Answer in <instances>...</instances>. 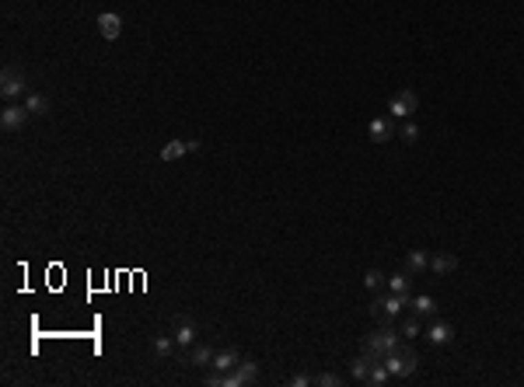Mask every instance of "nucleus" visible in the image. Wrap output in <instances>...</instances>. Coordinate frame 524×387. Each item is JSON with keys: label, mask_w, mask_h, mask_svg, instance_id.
Returning a JSON list of instances; mask_svg holds the SVG:
<instances>
[{"label": "nucleus", "mask_w": 524, "mask_h": 387, "mask_svg": "<svg viewBox=\"0 0 524 387\" xmlns=\"http://www.w3.org/2000/svg\"><path fill=\"white\" fill-rule=\"evenodd\" d=\"M399 346H402V331H395L388 321H385L378 331H371V335L363 339V353L371 356L374 363H378V359H385V356H388L392 349H399Z\"/></svg>", "instance_id": "f257e3e1"}, {"label": "nucleus", "mask_w": 524, "mask_h": 387, "mask_svg": "<svg viewBox=\"0 0 524 387\" xmlns=\"http://www.w3.org/2000/svg\"><path fill=\"white\" fill-rule=\"evenodd\" d=\"M405 307H409V293H392V290L385 293V290H381V293H374L371 314H374V317L385 324V321H395V317H399Z\"/></svg>", "instance_id": "f03ea898"}, {"label": "nucleus", "mask_w": 524, "mask_h": 387, "mask_svg": "<svg viewBox=\"0 0 524 387\" xmlns=\"http://www.w3.org/2000/svg\"><path fill=\"white\" fill-rule=\"evenodd\" d=\"M416 353H412V346H399V349H392L388 356H385V366L392 370V377H412L416 373Z\"/></svg>", "instance_id": "7ed1b4c3"}, {"label": "nucleus", "mask_w": 524, "mask_h": 387, "mask_svg": "<svg viewBox=\"0 0 524 387\" xmlns=\"http://www.w3.org/2000/svg\"><path fill=\"white\" fill-rule=\"evenodd\" d=\"M25 91H28V84H25V74L18 67H8L4 74H0V94H4V101H14Z\"/></svg>", "instance_id": "20e7f679"}, {"label": "nucleus", "mask_w": 524, "mask_h": 387, "mask_svg": "<svg viewBox=\"0 0 524 387\" xmlns=\"http://www.w3.org/2000/svg\"><path fill=\"white\" fill-rule=\"evenodd\" d=\"M416 108H419L416 91H399V94L388 101V116H392V119H412Z\"/></svg>", "instance_id": "39448f33"}, {"label": "nucleus", "mask_w": 524, "mask_h": 387, "mask_svg": "<svg viewBox=\"0 0 524 387\" xmlns=\"http://www.w3.org/2000/svg\"><path fill=\"white\" fill-rule=\"evenodd\" d=\"M28 119H32V112L25 105H8L4 112H0V129H4V133H18Z\"/></svg>", "instance_id": "423d86ee"}, {"label": "nucleus", "mask_w": 524, "mask_h": 387, "mask_svg": "<svg viewBox=\"0 0 524 387\" xmlns=\"http://www.w3.org/2000/svg\"><path fill=\"white\" fill-rule=\"evenodd\" d=\"M423 335H427V342H430V346H451V342H454V324H451V321L434 317V321H430V328L423 331Z\"/></svg>", "instance_id": "0eeeda50"}, {"label": "nucleus", "mask_w": 524, "mask_h": 387, "mask_svg": "<svg viewBox=\"0 0 524 387\" xmlns=\"http://www.w3.org/2000/svg\"><path fill=\"white\" fill-rule=\"evenodd\" d=\"M367 136H371V143H388V140L395 136V123H392V116H378V119H371V123H367Z\"/></svg>", "instance_id": "6e6552de"}, {"label": "nucleus", "mask_w": 524, "mask_h": 387, "mask_svg": "<svg viewBox=\"0 0 524 387\" xmlns=\"http://www.w3.org/2000/svg\"><path fill=\"white\" fill-rule=\"evenodd\" d=\"M192 150H199V140H168V143L161 147V160L172 164V160H179V157H185V154H192Z\"/></svg>", "instance_id": "1a4fd4ad"}, {"label": "nucleus", "mask_w": 524, "mask_h": 387, "mask_svg": "<svg viewBox=\"0 0 524 387\" xmlns=\"http://www.w3.org/2000/svg\"><path fill=\"white\" fill-rule=\"evenodd\" d=\"M172 335H175L179 349L185 353L189 346H196V321H192V317H179V321H175V328H172Z\"/></svg>", "instance_id": "9d476101"}, {"label": "nucleus", "mask_w": 524, "mask_h": 387, "mask_svg": "<svg viewBox=\"0 0 524 387\" xmlns=\"http://www.w3.org/2000/svg\"><path fill=\"white\" fill-rule=\"evenodd\" d=\"M238 363H241V353H238L234 346H224V349H217V353H214V363H210V370H217V373H231Z\"/></svg>", "instance_id": "9b49d317"}, {"label": "nucleus", "mask_w": 524, "mask_h": 387, "mask_svg": "<svg viewBox=\"0 0 524 387\" xmlns=\"http://www.w3.org/2000/svg\"><path fill=\"white\" fill-rule=\"evenodd\" d=\"M214 346H206V342H196V346H189L185 353H182V359L189 363V366H210L214 363Z\"/></svg>", "instance_id": "f8f14e48"}, {"label": "nucleus", "mask_w": 524, "mask_h": 387, "mask_svg": "<svg viewBox=\"0 0 524 387\" xmlns=\"http://www.w3.org/2000/svg\"><path fill=\"white\" fill-rule=\"evenodd\" d=\"M98 32H101V39H105V42H116V39L123 35V18H119V14H112V11L98 14Z\"/></svg>", "instance_id": "ddd939ff"}, {"label": "nucleus", "mask_w": 524, "mask_h": 387, "mask_svg": "<svg viewBox=\"0 0 524 387\" xmlns=\"http://www.w3.org/2000/svg\"><path fill=\"white\" fill-rule=\"evenodd\" d=\"M409 275H423V272H430V255L423 251V248H412L409 255H405V265H402Z\"/></svg>", "instance_id": "4468645a"}, {"label": "nucleus", "mask_w": 524, "mask_h": 387, "mask_svg": "<svg viewBox=\"0 0 524 387\" xmlns=\"http://www.w3.org/2000/svg\"><path fill=\"white\" fill-rule=\"evenodd\" d=\"M150 353H154L157 359H168V356H175V353H182V349H179L175 335H154V339H150Z\"/></svg>", "instance_id": "2eb2a0df"}, {"label": "nucleus", "mask_w": 524, "mask_h": 387, "mask_svg": "<svg viewBox=\"0 0 524 387\" xmlns=\"http://www.w3.org/2000/svg\"><path fill=\"white\" fill-rule=\"evenodd\" d=\"M409 307H412L416 317H437V304H434V297H427V293L409 297Z\"/></svg>", "instance_id": "dca6fc26"}, {"label": "nucleus", "mask_w": 524, "mask_h": 387, "mask_svg": "<svg viewBox=\"0 0 524 387\" xmlns=\"http://www.w3.org/2000/svg\"><path fill=\"white\" fill-rule=\"evenodd\" d=\"M454 269H458V258H454L451 251H441V255L430 258V272H434V275H451Z\"/></svg>", "instance_id": "f3484780"}, {"label": "nucleus", "mask_w": 524, "mask_h": 387, "mask_svg": "<svg viewBox=\"0 0 524 387\" xmlns=\"http://www.w3.org/2000/svg\"><path fill=\"white\" fill-rule=\"evenodd\" d=\"M371 366H374V359L363 353V356H356V359L350 363V377H353L356 384H367V373H371Z\"/></svg>", "instance_id": "a211bd4d"}, {"label": "nucleus", "mask_w": 524, "mask_h": 387, "mask_svg": "<svg viewBox=\"0 0 524 387\" xmlns=\"http://www.w3.org/2000/svg\"><path fill=\"white\" fill-rule=\"evenodd\" d=\"M25 108H28V112H32V119H39V116H49V98L46 94H28L25 98Z\"/></svg>", "instance_id": "6ab92c4d"}, {"label": "nucleus", "mask_w": 524, "mask_h": 387, "mask_svg": "<svg viewBox=\"0 0 524 387\" xmlns=\"http://www.w3.org/2000/svg\"><path fill=\"white\" fill-rule=\"evenodd\" d=\"M363 286L371 290V293H381V290L388 286V275H385L381 269H367V275H363Z\"/></svg>", "instance_id": "aec40b11"}, {"label": "nucleus", "mask_w": 524, "mask_h": 387, "mask_svg": "<svg viewBox=\"0 0 524 387\" xmlns=\"http://www.w3.org/2000/svg\"><path fill=\"white\" fill-rule=\"evenodd\" d=\"M392 380V370L385 366V359H378L374 366H371V373H367V384H371V387H385Z\"/></svg>", "instance_id": "412c9836"}, {"label": "nucleus", "mask_w": 524, "mask_h": 387, "mask_svg": "<svg viewBox=\"0 0 524 387\" xmlns=\"http://www.w3.org/2000/svg\"><path fill=\"white\" fill-rule=\"evenodd\" d=\"M409 280H412V275L402 269V272L388 275V290H392V293H409Z\"/></svg>", "instance_id": "4be33fe9"}, {"label": "nucleus", "mask_w": 524, "mask_h": 387, "mask_svg": "<svg viewBox=\"0 0 524 387\" xmlns=\"http://www.w3.org/2000/svg\"><path fill=\"white\" fill-rule=\"evenodd\" d=\"M399 136H402L405 143H416V140H419V126H416L412 119H402V126H399Z\"/></svg>", "instance_id": "5701e85b"}, {"label": "nucleus", "mask_w": 524, "mask_h": 387, "mask_svg": "<svg viewBox=\"0 0 524 387\" xmlns=\"http://www.w3.org/2000/svg\"><path fill=\"white\" fill-rule=\"evenodd\" d=\"M423 335V328H419V317L412 314L409 321H402V339H419Z\"/></svg>", "instance_id": "b1692460"}, {"label": "nucleus", "mask_w": 524, "mask_h": 387, "mask_svg": "<svg viewBox=\"0 0 524 387\" xmlns=\"http://www.w3.org/2000/svg\"><path fill=\"white\" fill-rule=\"evenodd\" d=\"M314 384H319V387H339V384H343V377L329 370V373H319V377H314Z\"/></svg>", "instance_id": "393cba45"}, {"label": "nucleus", "mask_w": 524, "mask_h": 387, "mask_svg": "<svg viewBox=\"0 0 524 387\" xmlns=\"http://www.w3.org/2000/svg\"><path fill=\"white\" fill-rule=\"evenodd\" d=\"M290 384H294V387H308V384H314V380H311L308 373H294V377H290Z\"/></svg>", "instance_id": "a878e982"}]
</instances>
